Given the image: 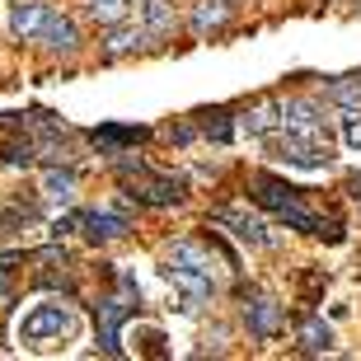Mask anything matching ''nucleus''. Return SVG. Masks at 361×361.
Listing matches in <instances>:
<instances>
[{"instance_id": "393cba45", "label": "nucleus", "mask_w": 361, "mask_h": 361, "mask_svg": "<svg viewBox=\"0 0 361 361\" xmlns=\"http://www.w3.org/2000/svg\"><path fill=\"white\" fill-rule=\"evenodd\" d=\"M71 226H75V216H61V221H56V226H52V235H56V240H61V235H66Z\"/></svg>"}, {"instance_id": "9d476101", "label": "nucleus", "mask_w": 361, "mask_h": 361, "mask_svg": "<svg viewBox=\"0 0 361 361\" xmlns=\"http://www.w3.org/2000/svg\"><path fill=\"white\" fill-rule=\"evenodd\" d=\"M38 38L47 42L52 52H75V47H80V33H75V24H71L66 14H52V10H47V19H42Z\"/></svg>"}, {"instance_id": "2eb2a0df", "label": "nucleus", "mask_w": 361, "mask_h": 361, "mask_svg": "<svg viewBox=\"0 0 361 361\" xmlns=\"http://www.w3.org/2000/svg\"><path fill=\"white\" fill-rule=\"evenodd\" d=\"M141 127H99L94 132V146H104V150H118V146H136L141 141Z\"/></svg>"}, {"instance_id": "a878e982", "label": "nucleus", "mask_w": 361, "mask_h": 361, "mask_svg": "<svg viewBox=\"0 0 361 361\" xmlns=\"http://www.w3.org/2000/svg\"><path fill=\"white\" fill-rule=\"evenodd\" d=\"M352 197H361V174H357V178H352Z\"/></svg>"}, {"instance_id": "4be33fe9", "label": "nucleus", "mask_w": 361, "mask_h": 361, "mask_svg": "<svg viewBox=\"0 0 361 361\" xmlns=\"http://www.w3.org/2000/svg\"><path fill=\"white\" fill-rule=\"evenodd\" d=\"M136 38H146V33H141V28H113V33H108V52H113V56L127 52Z\"/></svg>"}, {"instance_id": "f8f14e48", "label": "nucleus", "mask_w": 361, "mask_h": 361, "mask_svg": "<svg viewBox=\"0 0 361 361\" xmlns=\"http://www.w3.org/2000/svg\"><path fill=\"white\" fill-rule=\"evenodd\" d=\"M174 28V5L169 0H141V33L146 38H164Z\"/></svg>"}, {"instance_id": "6e6552de", "label": "nucleus", "mask_w": 361, "mask_h": 361, "mask_svg": "<svg viewBox=\"0 0 361 361\" xmlns=\"http://www.w3.org/2000/svg\"><path fill=\"white\" fill-rule=\"evenodd\" d=\"M281 127L295 136H324V122H319V108L295 99V104H281Z\"/></svg>"}, {"instance_id": "b1692460", "label": "nucleus", "mask_w": 361, "mask_h": 361, "mask_svg": "<svg viewBox=\"0 0 361 361\" xmlns=\"http://www.w3.org/2000/svg\"><path fill=\"white\" fill-rule=\"evenodd\" d=\"M10 258H0V300H5V291H10V268H5Z\"/></svg>"}, {"instance_id": "9b49d317", "label": "nucleus", "mask_w": 361, "mask_h": 361, "mask_svg": "<svg viewBox=\"0 0 361 361\" xmlns=\"http://www.w3.org/2000/svg\"><path fill=\"white\" fill-rule=\"evenodd\" d=\"M240 127H244L249 136H268V132H277V127H281V104H277V99H263V104H254V108H249V113L240 118Z\"/></svg>"}, {"instance_id": "412c9836", "label": "nucleus", "mask_w": 361, "mask_h": 361, "mask_svg": "<svg viewBox=\"0 0 361 361\" xmlns=\"http://www.w3.org/2000/svg\"><path fill=\"white\" fill-rule=\"evenodd\" d=\"M127 5H132V0H90V10H94L99 24H118L122 14H127Z\"/></svg>"}, {"instance_id": "f03ea898", "label": "nucleus", "mask_w": 361, "mask_h": 361, "mask_svg": "<svg viewBox=\"0 0 361 361\" xmlns=\"http://www.w3.org/2000/svg\"><path fill=\"white\" fill-rule=\"evenodd\" d=\"M75 329H80L75 305H66V300H38V305L19 319V343L42 352V348H56V343L75 338Z\"/></svg>"}, {"instance_id": "6ab92c4d", "label": "nucleus", "mask_w": 361, "mask_h": 361, "mask_svg": "<svg viewBox=\"0 0 361 361\" xmlns=\"http://www.w3.org/2000/svg\"><path fill=\"white\" fill-rule=\"evenodd\" d=\"M329 99L334 104H361V75H338L329 85Z\"/></svg>"}, {"instance_id": "7ed1b4c3", "label": "nucleus", "mask_w": 361, "mask_h": 361, "mask_svg": "<svg viewBox=\"0 0 361 361\" xmlns=\"http://www.w3.org/2000/svg\"><path fill=\"white\" fill-rule=\"evenodd\" d=\"M254 202H258V207H268L272 216H281V221H286V226L305 230V235H324L319 216L310 212V207H300V197H295V188L277 183V178L258 174V178H254Z\"/></svg>"}, {"instance_id": "a211bd4d", "label": "nucleus", "mask_w": 361, "mask_h": 361, "mask_svg": "<svg viewBox=\"0 0 361 361\" xmlns=\"http://www.w3.org/2000/svg\"><path fill=\"white\" fill-rule=\"evenodd\" d=\"M226 10H230V0H202V5H197V14H192V28H197V33L216 28L221 19H226Z\"/></svg>"}, {"instance_id": "f3484780", "label": "nucleus", "mask_w": 361, "mask_h": 361, "mask_svg": "<svg viewBox=\"0 0 361 361\" xmlns=\"http://www.w3.org/2000/svg\"><path fill=\"white\" fill-rule=\"evenodd\" d=\"M42 192H47L52 202H71L75 197V174H71V169H52L47 183H42Z\"/></svg>"}, {"instance_id": "ddd939ff", "label": "nucleus", "mask_w": 361, "mask_h": 361, "mask_svg": "<svg viewBox=\"0 0 361 361\" xmlns=\"http://www.w3.org/2000/svg\"><path fill=\"white\" fill-rule=\"evenodd\" d=\"M42 19H47V5H42V0H24V5H14V14H10L14 38H38Z\"/></svg>"}, {"instance_id": "5701e85b", "label": "nucleus", "mask_w": 361, "mask_h": 361, "mask_svg": "<svg viewBox=\"0 0 361 361\" xmlns=\"http://www.w3.org/2000/svg\"><path fill=\"white\" fill-rule=\"evenodd\" d=\"M343 141H348L352 150H361V113H348V118H343Z\"/></svg>"}, {"instance_id": "39448f33", "label": "nucleus", "mask_w": 361, "mask_h": 361, "mask_svg": "<svg viewBox=\"0 0 361 361\" xmlns=\"http://www.w3.org/2000/svg\"><path fill=\"white\" fill-rule=\"evenodd\" d=\"M277 155L286 164H300V169H324V164H329V136H295V132H286V141L277 146Z\"/></svg>"}, {"instance_id": "423d86ee", "label": "nucleus", "mask_w": 361, "mask_h": 361, "mask_svg": "<svg viewBox=\"0 0 361 361\" xmlns=\"http://www.w3.org/2000/svg\"><path fill=\"white\" fill-rule=\"evenodd\" d=\"M136 314L132 300H104L99 305V352H108V357H122V324Z\"/></svg>"}, {"instance_id": "0eeeda50", "label": "nucleus", "mask_w": 361, "mask_h": 361, "mask_svg": "<svg viewBox=\"0 0 361 361\" xmlns=\"http://www.w3.org/2000/svg\"><path fill=\"white\" fill-rule=\"evenodd\" d=\"M244 319H249V334L263 338V343L281 334V305L272 300V295H254V300L244 305Z\"/></svg>"}, {"instance_id": "4468645a", "label": "nucleus", "mask_w": 361, "mask_h": 361, "mask_svg": "<svg viewBox=\"0 0 361 361\" xmlns=\"http://www.w3.org/2000/svg\"><path fill=\"white\" fill-rule=\"evenodd\" d=\"M216 221H221V226H230L244 244H254V249H263V244H268V230H263V221H254V216H244V212H216Z\"/></svg>"}, {"instance_id": "dca6fc26", "label": "nucleus", "mask_w": 361, "mask_h": 361, "mask_svg": "<svg viewBox=\"0 0 361 361\" xmlns=\"http://www.w3.org/2000/svg\"><path fill=\"white\" fill-rule=\"evenodd\" d=\"M300 348H305V352H329V348H334V329L319 324V319H305V324H300Z\"/></svg>"}, {"instance_id": "aec40b11", "label": "nucleus", "mask_w": 361, "mask_h": 361, "mask_svg": "<svg viewBox=\"0 0 361 361\" xmlns=\"http://www.w3.org/2000/svg\"><path fill=\"white\" fill-rule=\"evenodd\" d=\"M202 132L212 136V141H230V113H221V108L202 113Z\"/></svg>"}, {"instance_id": "20e7f679", "label": "nucleus", "mask_w": 361, "mask_h": 361, "mask_svg": "<svg viewBox=\"0 0 361 361\" xmlns=\"http://www.w3.org/2000/svg\"><path fill=\"white\" fill-rule=\"evenodd\" d=\"M118 178L132 188V197L146 202V207H174V202H183V178L155 174V169H146L141 160H122L118 164Z\"/></svg>"}, {"instance_id": "1a4fd4ad", "label": "nucleus", "mask_w": 361, "mask_h": 361, "mask_svg": "<svg viewBox=\"0 0 361 361\" xmlns=\"http://www.w3.org/2000/svg\"><path fill=\"white\" fill-rule=\"evenodd\" d=\"M75 226H85V235L90 240H122L127 235V216H118V212H80L75 216Z\"/></svg>"}, {"instance_id": "f257e3e1", "label": "nucleus", "mask_w": 361, "mask_h": 361, "mask_svg": "<svg viewBox=\"0 0 361 361\" xmlns=\"http://www.w3.org/2000/svg\"><path fill=\"white\" fill-rule=\"evenodd\" d=\"M164 277L183 291V310H197L207 295H212V254L197 249V244H174L164 254Z\"/></svg>"}]
</instances>
